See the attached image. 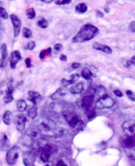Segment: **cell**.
I'll return each mask as SVG.
<instances>
[{"label": "cell", "mask_w": 135, "mask_h": 166, "mask_svg": "<svg viewBox=\"0 0 135 166\" xmlns=\"http://www.w3.org/2000/svg\"><path fill=\"white\" fill-rule=\"evenodd\" d=\"M130 62L131 63V64L135 66V56H134L131 58V60L130 61Z\"/></svg>", "instance_id": "43"}, {"label": "cell", "mask_w": 135, "mask_h": 166, "mask_svg": "<svg viewBox=\"0 0 135 166\" xmlns=\"http://www.w3.org/2000/svg\"><path fill=\"white\" fill-rule=\"evenodd\" d=\"M123 146L128 149L135 147V134L131 136H127V138L125 139L123 142Z\"/></svg>", "instance_id": "14"}, {"label": "cell", "mask_w": 135, "mask_h": 166, "mask_svg": "<svg viewBox=\"0 0 135 166\" xmlns=\"http://www.w3.org/2000/svg\"><path fill=\"white\" fill-rule=\"evenodd\" d=\"M28 95L29 97L30 101L34 104H37L42 100V96L39 92L34 91H29L28 92Z\"/></svg>", "instance_id": "15"}, {"label": "cell", "mask_w": 135, "mask_h": 166, "mask_svg": "<svg viewBox=\"0 0 135 166\" xmlns=\"http://www.w3.org/2000/svg\"><path fill=\"white\" fill-rule=\"evenodd\" d=\"M13 91H14V88L12 86L10 85L7 87L6 91H5V95L4 97V102L5 103H11V101H13Z\"/></svg>", "instance_id": "17"}, {"label": "cell", "mask_w": 135, "mask_h": 166, "mask_svg": "<svg viewBox=\"0 0 135 166\" xmlns=\"http://www.w3.org/2000/svg\"><path fill=\"white\" fill-rule=\"evenodd\" d=\"M57 164V165H66V164H65V163H64V162H63V161H62V160H59V161H58V163H57V164Z\"/></svg>", "instance_id": "44"}, {"label": "cell", "mask_w": 135, "mask_h": 166, "mask_svg": "<svg viewBox=\"0 0 135 166\" xmlns=\"http://www.w3.org/2000/svg\"><path fill=\"white\" fill-rule=\"evenodd\" d=\"M76 82V81L75 80H74L73 79H72V78H70V80H66V79H62V81H61V83H62V87H67L68 86H70V85H72V84L74 83H75Z\"/></svg>", "instance_id": "31"}, {"label": "cell", "mask_w": 135, "mask_h": 166, "mask_svg": "<svg viewBox=\"0 0 135 166\" xmlns=\"http://www.w3.org/2000/svg\"><path fill=\"white\" fill-rule=\"evenodd\" d=\"M45 3H51L53 2V0H50V1H43Z\"/></svg>", "instance_id": "45"}, {"label": "cell", "mask_w": 135, "mask_h": 166, "mask_svg": "<svg viewBox=\"0 0 135 166\" xmlns=\"http://www.w3.org/2000/svg\"><path fill=\"white\" fill-rule=\"evenodd\" d=\"M21 60V55L19 50H14L11 54L10 57V66L12 69L16 68L17 64Z\"/></svg>", "instance_id": "11"}, {"label": "cell", "mask_w": 135, "mask_h": 166, "mask_svg": "<svg viewBox=\"0 0 135 166\" xmlns=\"http://www.w3.org/2000/svg\"><path fill=\"white\" fill-rule=\"evenodd\" d=\"M0 16H1L4 19H7L9 17L6 10L2 7H0Z\"/></svg>", "instance_id": "32"}, {"label": "cell", "mask_w": 135, "mask_h": 166, "mask_svg": "<svg viewBox=\"0 0 135 166\" xmlns=\"http://www.w3.org/2000/svg\"><path fill=\"white\" fill-rule=\"evenodd\" d=\"M33 136L30 134H26V135L21 136L20 138V142L21 144L26 146H31L33 144Z\"/></svg>", "instance_id": "18"}, {"label": "cell", "mask_w": 135, "mask_h": 166, "mask_svg": "<svg viewBox=\"0 0 135 166\" xmlns=\"http://www.w3.org/2000/svg\"><path fill=\"white\" fill-rule=\"evenodd\" d=\"M35 42L34 41H30L27 43V46H26V47L25 48L27 49V50H33V49L35 48Z\"/></svg>", "instance_id": "33"}, {"label": "cell", "mask_w": 135, "mask_h": 166, "mask_svg": "<svg viewBox=\"0 0 135 166\" xmlns=\"http://www.w3.org/2000/svg\"><path fill=\"white\" fill-rule=\"evenodd\" d=\"M1 165H2V163H1V161H0V166H1Z\"/></svg>", "instance_id": "46"}, {"label": "cell", "mask_w": 135, "mask_h": 166, "mask_svg": "<svg viewBox=\"0 0 135 166\" xmlns=\"http://www.w3.org/2000/svg\"><path fill=\"white\" fill-rule=\"evenodd\" d=\"M10 19L13 26L14 37H17L20 34L21 28V21L16 15L11 14L10 15Z\"/></svg>", "instance_id": "8"}, {"label": "cell", "mask_w": 135, "mask_h": 166, "mask_svg": "<svg viewBox=\"0 0 135 166\" xmlns=\"http://www.w3.org/2000/svg\"><path fill=\"white\" fill-rule=\"evenodd\" d=\"M20 153V148L17 146H14L11 147L9 150L7 151L6 154V161L7 164L9 165H15L17 159L19 158Z\"/></svg>", "instance_id": "5"}, {"label": "cell", "mask_w": 135, "mask_h": 166, "mask_svg": "<svg viewBox=\"0 0 135 166\" xmlns=\"http://www.w3.org/2000/svg\"><path fill=\"white\" fill-rule=\"evenodd\" d=\"M115 101L113 98H111L107 95L104 94L100 96L99 99L96 103V107L98 109H109L114 105Z\"/></svg>", "instance_id": "4"}, {"label": "cell", "mask_w": 135, "mask_h": 166, "mask_svg": "<svg viewBox=\"0 0 135 166\" xmlns=\"http://www.w3.org/2000/svg\"><path fill=\"white\" fill-rule=\"evenodd\" d=\"M54 50H55L56 52H58L60 50H62V49L63 48V46L61 45V44L57 43V44H56L55 45H54Z\"/></svg>", "instance_id": "36"}, {"label": "cell", "mask_w": 135, "mask_h": 166, "mask_svg": "<svg viewBox=\"0 0 135 166\" xmlns=\"http://www.w3.org/2000/svg\"><path fill=\"white\" fill-rule=\"evenodd\" d=\"M60 60H61V61H64V62H66V61H67L66 55L62 54L61 55H60Z\"/></svg>", "instance_id": "41"}, {"label": "cell", "mask_w": 135, "mask_h": 166, "mask_svg": "<svg viewBox=\"0 0 135 166\" xmlns=\"http://www.w3.org/2000/svg\"><path fill=\"white\" fill-rule=\"evenodd\" d=\"M26 15H27V16L28 19H34L36 16V13H35V11H34V9L33 7L28 8L27 10V11H26Z\"/></svg>", "instance_id": "28"}, {"label": "cell", "mask_w": 135, "mask_h": 166, "mask_svg": "<svg viewBox=\"0 0 135 166\" xmlns=\"http://www.w3.org/2000/svg\"><path fill=\"white\" fill-rule=\"evenodd\" d=\"M13 122L14 124H16V128L17 130H19V132H23L25 129L27 118H26L25 115L23 114L17 115L15 116Z\"/></svg>", "instance_id": "7"}, {"label": "cell", "mask_w": 135, "mask_h": 166, "mask_svg": "<svg viewBox=\"0 0 135 166\" xmlns=\"http://www.w3.org/2000/svg\"><path fill=\"white\" fill-rule=\"evenodd\" d=\"M99 33V29L91 24H85L82 26L80 31L72 39L74 43H81L89 41L96 37Z\"/></svg>", "instance_id": "2"}, {"label": "cell", "mask_w": 135, "mask_h": 166, "mask_svg": "<svg viewBox=\"0 0 135 166\" xmlns=\"http://www.w3.org/2000/svg\"><path fill=\"white\" fill-rule=\"evenodd\" d=\"M123 130L127 136H131L135 134V121L128 119L123 123L122 125Z\"/></svg>", "instance_id": "6"}, {"label": "cell", "mask_w": 135, "mask_h": 166, "mask_svg": "<svg viewBox=\"0 0 135 166\" xmlns=\"http://www.w3.org/2000/svg\"><path fill=\"white\" fill-rule=\"evenodd\" d=\"M13 118V115L9 110H6L5 112L4 116H3V122H4L5 124L9 125L11 124V120Z\"/></svg>", "instance_id": "23"}, {"label": "cell", "mask_w": 135, "mask_h": 166, "mask_svg": "<svg viewBox=\"0 0 135 166\" xmlns=\"http://www.w3.org/2000/svg\"><path fill=\"white\" fill-rule=\"evenodd\" d=\"M38 152L39 154L40 158H41V161L42 162H44V163L47 162L48 160H49L51 154H50L48 152H47V151H46L42 147H40L39 148Z\"/></svg>", "instance_id": "19"}, {"label": "cell", "mask_w": 135, "mask_h": 166, "mask_svg": "<svg viewBox=\"0 0 135 166\" xmlns=\"http://www.w3.org/2000/svg\"><path fill=\"white\" fill-rule=\"evenodd\" d=\"M87 10L88 6L84 3H80V4H77L76 7V12L79 13H84L87 11Z\"/></svg>", "instance_id": "26"}, {"label": "cell", "mask_w": 135, "mask_h": 166, "mask_svg": "<svg viewBox=\"0 0 135 166\" xmlns=\"http://www.w3.org/2000/svg\"><path fill=\"white\" fill-rule=\"evenodd\" d=\"M37 106L36 104L33 103L31 106H30L27 109V115L31 118H35L37 116Z\"/></svg>", "instance_id": "22"}, {"label": "cell", "mask_w": 135, "mask_h": 166, "mask_svg": "<svg viewBox=\"0 0 135 166\" xmlns=\"http://www.w3.org/2000/svg\"><path fill=\"white\" fill-rule=\"evenodd\" d=\"M32 31L31 29L25 27L23 29V36L26 39H29V38L32 37Z\"/></svg>", "instance_id": "29"}, {"label": "cell", "mask_w": 135, "mask_h": 166, "mask_svg": "<svg viewBox=\"0 0 135 166\" xmlns=\"http://www.w3.org/2000/svg\"><path fill=\"white\" fill-rule=\"evenodd\" d=\"M93 48L95 49L96 50H100L102 51L103 52H105L106 54H111L113 52L112 49L107 45H101V44H99L98 42H95L93 45Z\"/></svg>", "instance_id": "16"}, {"label": "cell", "mask_w": 135, "mask_h": 166, "mask_svg": "<svg viewBox=\"0 0 135 166\" xmlns=\"http://www.w3.org/2000/svg\"><path fill=\"white\" fill-rule=\"evenodd\" d=\"M25 64L27 66V67L28 68H31L32 67V64H31V60L30 58H27L25 60Z\"/></svg>", "instance_id": "37"}, {"label": "cell", "mask_w": 135, "mask_h": 166, "mask_svg": "<svg viewBox=\"0 0 135 166\" xmlns=\"http://www.w3.org/2000/svg\"><path fill=\"white\" fill-rule=\"evenodd\" d=\"M95 99V95L88 94L84 96L82 100V108L85 111L88 109L92 108V105Z\"/></svg>", "instance_id": "9"}, {"label": "cell", "mask_w": 135, "mask_h": 166, "mask_svg": "<svg viewBox=\"0 0 135 166\" xmlns=\"http://www.w3.org/2000/svg\"><path fill=\"white\" fill-rule=\"evenodd\" d=\"M68 94V89L64 87H60L54 93L53 95H51L50 98L53 100H58L62 97H64Z\"/></svg>", "instance_id": "12"}, {"label": "cell", "mask_w": 135, "mask_h": 166, "mask_svg": "<svg viewBox=\"0 0 135 166\" xmlns=\"http://www.w3.org/2000/svg\"><path fill=\"white\" fill-rule=\"evenodd\" d=\"M36 24L40 28L42 29H47L48 27V23L47 20L44 18H40L38 21H37Z\"/></svg>", "instance_id": "27"}, {"label": "cell", "mask_w": 135, "mask_h": 166, "mask_svg": "<svg viewBox=\"0 0 135 166\" xmlns=\"http://www.w3.org/2000/svg\"><path fill=\"white\" fill-rule=\"evenodd\" d=\"M114 93V94L116 96H117V97H121L123 96V94H122V92L119 91V90L118 89H116V90H115V91H113Z\"/></svg>", "instance_id": "39"}, {"label": "cell", "mask_w": 135, "mask_h": 166, "mask_svg": "<svg viewBox=\"0 0 135 166\" xmlns=\"http://www.w3.org/2000/svg\"><path fill=\"white\" fill-rule=\"evenodd\" d=\"M128 28H129V30H130L131 31L133 32V33H135V21H132L130 23Z\"/></svg>", "instance_id": "38"}, {"label": "cell", "mask_w": 135, "mask_h": 166, "mask_svg": "<svg viewBox=\"0 0 135 166\" xmlns=\"http://www.w3.org/2000/svg\"><path fill=\"white\" fill-rule=\"evenodd\" d=\"M63 116L71 128H82L84 125L83 121L80 118L76 113L71 110H65L63 112Z\"/></svg>", "instance_id": "3"}, {"label": "cell", "mask_w": 135, "mask_h": 166, "mask_svg": "<svg viewBox=\"0 0 135 166\" xmlns=\"http://www.w3.org/2000/svg\"><path fill=\"white\" fill-rule=\"evenodd\" d=\"M42 148L50 154H53L58 151V147L54 144H45Z\"/></svg>", "instance_id": "24"}, {"label": "cell", "mask_w": 135, "mask_h": 166, "mask_svg": "<svg viewBox=\"0 0 135 166\" xmlns=\"http://www.w3.org/2000/svg\"><path fill=\"white\" fill-rule=\"evenodd\" d=\"M96 15L97 17H103V13L101 12V11H100L99 10H96Z\"/></svg>", "instance_id": "42"}, {"label": "cell", "mask_w": 135, "mask_h": 166, "mask_svg": "<svg viewBox=\"0 0 135 166\" xmlns=\"http://www.w3.org/2000/svg\"><path fill=\"white\" fill-rule=\"evenodd\" d=\"M0 52H1V58L0 59V68H5L7 65V45L5 43H3L0 47Z\"/></svg>", "instance_id": "10"}, {"label": "cell", "mask_w": 135, "mask_h": 166, "mask_svg": "<svg viewBox=\"0 0 135 166\" xmlns=\"http://www.w3.org/2000/svg\"><path fill=\"white\" fill-rule=\"evenodd\" d=\"M34 127L42 135L50 137H58L63 133V130L58 129L55 122L47 116H42L37 119L34 122Z\"/></svg>", "instance_id": "1"}, {"label": "cell", "mask_w": 135, "mask_h": 166, "mask_svg": "<svg viewBox=\"0 0 135 166\" xmlns=\"http://www.w3.org/2000/svg\"><path fill=\"white\" fill-rule=\"evenodd\" d=\"M82 76L83 78H84L86 80H91V78L94 77L96 78V75L93 74L89 68H85L82 70Z\"/></svg>", "instance_id": "21"}, {"label": "cell", "mask_w": 135, "mask_h": 166, "mask_svg": "<svg viewBox=\"0 0 135 166\" xmlns=\"http://www.w3.org/2000/svg\"><path fill=\"white\" fill-rule=\"evenodd\" d=\"M52 52V48L50 47L48 48L47 49H45V50H42L41 52H40L39 54V58L41 59H44L45 57L47 55H50Z\"/></svg>", "instance_id": "30"}, {"label": "cell", "mask_w": 135, "mask_h": 166, "mask_svg": "<svg viewBox=\"0 0 135 166\" xmlns=\"http://www.w3.org/2000/svg\"><path fill=\"white\" fill-rule=\"evenodd\" d=\"M83 90H84V84H83L82 82L76 83V85L71 87V88L70 89V92L74 95L81 94L83 91Z\"/></svg>", "instance_id": "20"}, {"label": "cell", "mask_w": 135, "mask_h": 166, "mask_svg": "<svg viewBox=\"0 0 135 166\" xmlns=\"http://www.w3.org/2000/svg\"><path fill=\"white\" fill-rule=\"evenodd\" d=\"M126 94H127V97H128L129 99L132 101L135 102V95L133 94V92L130 91V90H127V91H126Z\"/></svg>", "instance_id": "34"}, {"label": "cell", "mask_w": 135, "mask_h": 166, "mask_svg": "<svg viewBox=\"0 0 135 166\" xmlns=\"http://www.w3.org/2000/svg\"><path fill=\"white\" fill-rule=\"evenodd\" d=\"M72 1L70 0H58V1H55V4L59 5H65V4H70Z\"/></svg>", "instance_id": "35"}, {"label": "cell", "mask_w": 135, "mask_h": 166, "mask_svg": "<svg viewBox=\"0 0 135 166\" xmlns=\"http://www.w3.org/2000/svg\"><path fill=\"white\" fill-rule=\"evenodd\" d=\"M17 108L19 112H24L27 108V104L25 100H19L17 103Z\"/></svg>", "instance_id": "25"}, {"label": "cell", "mask_w": 135, "mask_h": 166, "mask_svg": "<svg viewBox=\"0 0 135 166\" xmlns=\"http://www.w3.org/2000/svg\"><path fill=\"white\" fill-rule=\"evenodd\" d=\"M10 146V142L7 136L5 134H2L1 137L0 138V151H7Z\"/></svg>", "instance_id": "13"}, {"label": "cell", "mask_w": 135, "mask_h": 166, "mask_svg": "<svg viewBox=\"0 0 135 166\" xmlns=\"http://www.w3.org/2000/svg\"><path fill=\"white\" fill-rule=\"evenodd\" d=\"M81 67V64H80V63H77V62H74L72 64V68L73 69H77Z\"/></svg>", "instance_id": "40"}]
</instances>
